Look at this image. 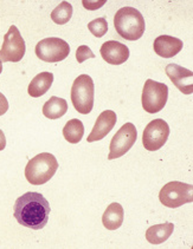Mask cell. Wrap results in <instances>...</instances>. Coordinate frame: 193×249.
<instances>
[{
	"label": "cell",
	"mask_w": 193,
	"mask_h": 249,
	"mask_svg": "<svg viewBox=\"0 0 193 249\" xmlns=\"http://www.w3.org/2000/svg\"><path fill=\"white\" fill-rule=\"evenodd\" d=\"M13 215L19 225L40 231L46 226L50 214V204L39 193L29 192L17 198L13 207Z\"/></svg>",
	"instance_id": "obj_1"
},
{
	"label": "cell",
	"mask_w": 193,
	"mask_h": 249,
	"mask_svg": "<svg viewBox=\"0 0 193 249\" xmlns=\"http://www.w3.org/2000/svg\"><path fill=\"white\" fill-rule=\"evenodd\" d=\"M114 26L117 35L129 41L139 40L145 32L146 24L141 12L134 7H122L114 17Z\"/></svg>",
	"instance_id": "obj_2"
},
{
	"label": "cell",
	"mask_w": 193,
	"mask_h": 249,
	"mask_svg": "<svg viewBox=\"0 0 193 249\" xmlns=\"http://www.w3.org/2000/svg\"><path fill=\"white\" fill-rule=\"evenodd\" d=\"M58 169V162L52 154L42 153L31 159L25 168L27 182L34 185H40L49 182Z\"/></svg>",
	"instance_id": "obj_3"
},
{
	"label": "cell",
	"mask_w": 193,
	"mask_h": 249,
	"mask_svg": "<svg viewBox=\"0 0 193 249\" xmlns=\"http://www.w3.org/2000/svg\"><path fill=\"white\" fill-rule=\"evenodd\" d=\"M95 87L94 81L88 74H81L74 81L71 87V102L77 112L88 115L94 107Z\"/></svg>",
	"instance_id": "obj_4"
},
{
	"label": "cell",
	"mask_w": 193,
	"mask_h": 249,
	"mask_svg": "<svg viewBox=\"0 0 193 249\" xmlns=\"http://www.w3.org/2000/svg\"><path fill=\"white\" fill-rule=\"evenodd\" d=\"M159 200L168 208H179L185 203L193 202V185L184 182H168L161 188L159 193Z\"/></svg>",
	"instance_id": "obj_5"
},
{
	"label": "cell",
	"mask_w": 193,
	"mask_h": 249,
	"mask_svg": "<svg viewBox=\"0 0 193 249\" xmlns=\"http://www.w3.org/2000/svg\"><path fill=\"white\" fill-rule=\"evenodd\" d=\"M168 99V87L164 83L147 79L143 85L141 103L146 112L156 113L165 107Z\"/></svg>",
	"instance_id": "obj_6"
},
{
	"label": "cell",
	"mask_w": 193,
	"mask_h": 249,
	"mask_svg": "<svg viewBox=\"0 0 193 249\" xmlns=\"http://www.w3.org/2000/svg\"><path fill=\"white\" fill-rule=\"evenodd\" d=\"M26 51L25 40L16 25H12L4 36V43L0 50V60L2 63H18L24 58Z\"/></svg>",
	"instance_id": "obj_7"
},
{
	"label": "cell",
	"mask_w": 193,
	"mask_h": 249,
	"mask_svg": "<svg viewBox=\"0 0 193 249\" xmlns=\"http://www.w3.org/2000/svg\"><path fill=\"white\" fill-rule=\"evenodd\" d=\"M36 56L46 63H58L70 53V46L60 38H45L36 45Z\"/></svg>",
	"instance_id": "obj_8"
},
{
	"label": "cell",
	"mask_w": 193,
	"mask_h": 249,
	"mask_svg": "<svg viewBox=\"0 0 193 249\" xmlns=\"http://www.w3.org/2000/svg\"><path fill=\"white\" fill-rule=\"evenodd\" d=\"M137 130L133 123H126L121 126L116 134L110 141L109 145V160H116L128 153L136 142Z\"/></svg>",
	"instance_id": "obj_9"
},
{
	"label": "cell",
	"mask_w": 193,
	"mask_h": 249,
	"mask_svg": "<svg viewBox=\"0 0 193 249\" xmlns=\"http://www.w3.org/2000/svg\"><path fill=\"white\" fill-rule=\"evenodd\" d=\"M170 137V126L161 118L153 120L143 130L142 144L148 151H156L166 144Z\"/></svg>",
	"instance_id": "obj_10"
},
{
	"label": "cell",
	"mask_w": 193,
	"mask_h": 249,
	"mask_svg": "<svg viewBox=\"0 0 193 249\" xmlns=\"http://www.w3.org/2000/svg\"><path fill=\"white\" fill-rule=\"evenodd\" d=\"M165 71H166L168 78L178 88L179 91H181L184 95H192L193 72L191 70L185 69L178 64H168Z\"/></svg>",
	"instance_id": "obj_11"
},
{
	"label": "cell",
	"mask_w": 193,
	"mask_h": 249,
	"mask_svg": "<svg viewBox=\"0 0 193 249\" xmlns=\"http://www.w3.org/2000/svg\"><path fill=\"white\" fill-rule=\"evenodd\" d=\"M101 56L108 64L121 65L129 58V50L125 44L116 40H109L102 44Z\"/></svg>",
	"instance_id": "obj_12"
},
{
	"label": "cell",
	"mask_w": 193,
	"mask_h": 249,
	"mask_svg": "<svg viewBox=\"0 0 193 249\" xmlns=\"http://www.w3.org/2000/svg\"><path fill=\"white\" fill-rule=\"evenodd\" d=\"M116 121L117 116L113 110H106V111L101 112L97 120H96V123L94 125L92 132H90V135L87 138L88 142L92 143L96 142V141L103 140L114 128Z\"/></svg>",
	"instance_id": "obj_13"
},
{
	"label": "cell",
	"mask_w": 193,
	"mask_h": 249,
	"mask_svg": "<svg viewBox=\"0 0 193 249\" xmlns=\"http://www.w3.org/2000/svg\"><path fill=\"white\" fill-rule=\"evenodd\" d=\"M184 43L172 36H159L155 38L153 48L155 53L162 58H172L183 50Z\"/></svg>",
	"instance_id": "obj_14"
},
{
	"label": "cell",
	"mask_w": 193,
	"mask_h": 249,
	"mask_svg": "<svg viewBox=\"0 0 193 249\" xmlns=\"http://www.w3.org/2000/svg\"><path fill=\"white\" fill-rule=\"evenodd\" d=\"M123 217H125V212H123L122 206L116 202H113L103 213L102 223H103L104 228L108 231H115L122 226Z\"/></svg>",
	"instance_id": "obj_15"
},
{
	"label": "cell",
	"mask_w": 193,
	"mask_h": 249,
	"mask_svg": "<svg viewBox=\"0 0 193 249\" xmlns=\"http://www.w3.org/2000/svg\"><path fill=\"white\" fill-rule=\"evenodd\" d=\"M52 83H54V73L40 72L30 83L27 92H29L30 97H34V98L42 97L50 90Z\"/></svg>",
	"instance_id": "obj_16"
},
{
	"label": "cell",
	"mask_w": 193,
	"mask_h": 249,
	"mask_svg": "<svg viewBox=\"0 0 193 249\" xmlns=\"http://www.w3.org/2000/svg\"><path fill=\"white\" fill-rule=\"evenodd\" d=\"M173 231H174V225L171 222L152 226L146 231V239L152 245H161L170 239Z\"/></svg>",
	"instance_id": "obj_17"
},
{
	"label": "cell",
	"mask_w": 193,
	"mask_h": 249,
	"mask_svg": "<svg viewBox=\"0 0 193 249\" xmlns=\"http://www.w3.org/2000/svg\"><path fill=\"white\" fill-rule=\"evenodd\" d=\"M68 111V103L60 97L52 96L43 107V115L49 120H58Z\"/></svg>",
	"instance_id": "obj_18"
},
{
	"label": "cell",
	"mask_w": 193,
	"mask_h": 249,
	"mask_svg": "<svg viewBox=\"0 0 193 249\" xmlns=\"http://www.w3.org/2000/svg\"><path fill=\"white\" fill-rule=\"evenodd\" d=\"M84 135V125L79 120H70L63 128V136L71 144H77L81 142Z\"/></svg>",
	"instance_id": "obj_19"
},
{
	"label": "cell",
	"mask_w": 193,
	"mask_h": 249,
	"mask_svg": "<svg viewBox=\"0 0 193 249\" xmlns=\"http://www.w3.org/2000/svg\"><path fill=\"white\" fill-rule=\"evenodd\" d=\"M71 17H73V6L68 1H62L51 12L52 21L57 25L67 24L71 19Z\"/></svg>",
	"instance_id": "obj_20"
},
{
	"label": "cell",
	"mask_w": 193,
	"mask_h": 249,
	"mask_svg": "<svg viewBox=\"0 0 193 249\" xmlns=\"http://www.w3.org/2000/svg\"><path fill=\"white\" fill-rule=\"evenodd\" d=\"M88 29L89 31L93 33L95 37L101 38L108 32V23L104 18H97V19H94L93 21H90L88 24Z\"/></svg>",
	"instance_id": "obj_21"
},
{
	"label": "cell",
	"mask_w": 193,
	"mask_h": 249,
	"mask_svg": "<svg viewBox=\"0 0 193 249\" xmlns=\"http://www.w3.org/2000/svg\"><path fill=\"white\" fill-rule=\"evenodd\" d=\"M89 58H95V54L93 53V51L90 50L89 46L87 45H81L76 51V59L77 63L82 64V63L85 62Z\"/></svg>",
	"instance_id": "obj_22"
},
{
	"label": "cell",
	"mask_w": 193,
	"mask_h": 249,
	"mask_svg": "<svg viewBox=\"0 0 193 249\" xmlns=\"http://www.w3.org/2000/svg\"><path fill=\"white\" fill-rule=\"evenodd\" d=\"M106 2L107 0H100V1H95V0H93V1L92 0H83V1H82V5H83V7L87 8V10L95 11L101 8Z\"/></svg>",
	"instance_id": "obj_23"
},
{
	"label": "cell",
	"mask_w": 193,
	"mask_h": 249,
	"mask_svg": "<svg viewBox=\"0 0 193 249\" xmlns=\"http://www.w3.org/2000/svg\"><path fill=\"white\" fill-rule=\"evenodd\" d=\"M7 110H9V102H7L6 97L0 92V116L5 115Z\"/></svg>",
	"instance_id": "obj_24"
},
{
	"label": "cell",
	"mask_w": 193,
	"mask_h": 249,
	"mask_svg": "<svg viewBox=\"0 0 193 249\" xmlns=\"http://www.w3.org/2000/svg\"><path fill=\"white\" fill-rule=\"evenodd\" d=\"M5 146H6V137H5L2 130L0 129V151L4 150Z\"/></svg>",
	"instance_id": "obj_25"
},
{
	"label": "cell",
	"mask_w": 193,
	"mask_h": 249,
	"mask_svg": "<svg viewBox=\"0 0 193 249\" xmlns=\"http://www.w3.org/2000/svg\"><path fill=\"white\" fill-rule=\"evenodd\" d=\"M1 72H2V62L0 60V74H1Z\"/></svg>",
	"instance_id": "obj_26"
}]
</instances>
